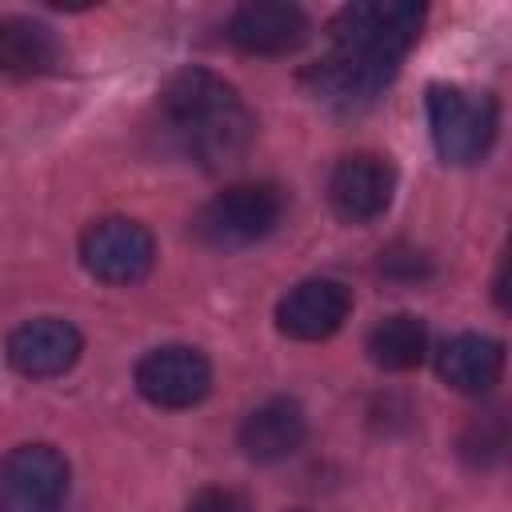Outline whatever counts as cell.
I'll use <instances>...</instances> for the list:
<instances>
[{"instance_id": "1", "label": "cell", "mask_w": 512, "mask_h": 512, "mask_svg": "<svg viewBox=\"0 0 512 512\" xmlns=\"http://www.w3.org/2000/svg\"><path fill=\"white\" fill-rule=\"evenodd\" d=\"M424 8L412 0H360L332 16L328 52L304 68L308 92L340 112L368 108L416 44Z\"/></svg>"}, {"instance_id": "2", "label": "cell", "mask_w": 512, "mask_h": 512, "mask_svg": "<svg viewBox=\"0 0 512 512\" xmlns=\"http://www.w3.org/2000/svg\"><path fill=\"white\" fill-rule=\"evenodd\" d=\"M160 120L168 140L200 168L236 164L256 136V116L240 92L204 68H184L164 84Z\"/></svg>"}, {"instance_id": "3", "label": "cell", "mask_w": 512, "mask_h": 512, "mask_svg": "<svg viewBox=\"0 0 512 512\" xmlns=\"http://www.w3.org/2000/svg\"><path fill=\"white\" fill-rule=\"evenodd\" d=\"M280 216H284V192L276 184H232L196 212L192 232L204 248L236 252L264 240L280 224Z\"/></svg>"}, {"instance_id": "4", "label": "cell", "mask_w": 512, "mask_h": 512, "mask_svg": "<svg viewBox=\"0 0 512 512\" xmlns=\"http://www.w3.org/2000/svg\"><path fill=\"white\" fill-rule=\"evenodd\" d=\"M428 128L444 164H476L496 140V100L456 84H428Z\"/></svg>"}, {"instance_id": "5", "label": "cell", "mask_w": 512, "mask_h": 512, "mask_svg": "<svg viewBox=\"0 0 512 512\" xmlns=\"http://www.w3.org/2000/svg\"><path fill=\"white\" fill-rule=\"evenodd\" d=\"M68 492V460L52 444H20L0 460V512H56Z\"/></svg>"}, {"instance_id": "6", "label": "cell", "mask_w": 512, "mask_h": 512, "mask_svg": "<svg viewBox=\"0 0 512 512\" xmlns=\"http://www.w3.org/2000/svg\"><path fill=\"white\" fill-rule=\"evenodd\" d=\"M80 260L104 284H136L152 272L156 244L144 224L128 216H108L88 224V232L80 236Z\"/></svg>"}, {"instance_id": "7", "label": "cell", "mask_w": 512, "mask_h": 512, "mask_svg": "<svg viewBox=\"0 0 512 512\" xmlns=\"http://www.w3.org/2000/svg\"><path fill=\"white\" fill-rule=\"evenodd\" d=\"M136 388L156 408H192L212 388V364L188 344L152 348L136 364Z\"/></svg>"}, {"instance_id": "8", "label": "cell", "mask_w": 512, "mask_h": 512, "mask_svg": "<svg viewBox=\"0 0 512 512\" xmlns=\"http://www.w3.org/2000/svg\"><path fill=\"white\" fill-rule=\"evenodd\" d=\"M392 192H396V168L388 164V156L376 152H352L328 176V200L336 216L352 224L376 220L392 204Z\"/></svg>"}, {"instance_id": "9", "label": "cell", "mask_w": 512, "mask_h": 512, "mask_svg": "<svg viewBox=\"0 0 512 512\" xmlns=\"http://www.w3.org/2000/svg\"><path fill=\"white\" fill-rule=\"evenodd\" d=\"M80 348H84V340H80L76 324L60 320V316H40V320L20 324L8 336V364L20 376L48 380V376L68 372L80 360Z\"/></svg>"}, {"instance_id": "10", "label": "cell", "mask_w": 512, "mask_h": 512, "mask_svg": "<svg viewBox=\"0 0 512 512\" xmlns=\"http://www.w3.org/2000/svg\"><path fill=\"white\" fill-rule=\"evenodd\" d=\"M312 24L296 4H276V0H252L240 4L228 20V40L252 56H280L292 52L308 40Z\"/></svg>"}, {"instance_id": "11", "label": "cell", "mask_w": 512, "mask_h": 512, "mask_svg": "<svg viewBox=\"0 0 512 512\" xmlns=\"http://www.w3.org/2000/svg\"><path fill=\"white\" fill-rule=\"evenodd\" d=\"M352 312L340 280H304L276 304V328L292 340H328Z\"/></svg>"}, {"instance_id": "12", "label": "cell", "mask_w": 512, "mask_h": 512, "mask_svg": "<svg viewBox=\"0 0 512 512\" xmlns=\"http://www.w3.org/2000/svg\"><path fill=\"white\" fill-rule=\"evenodd\" d=\"M304 436H308V416L288 396L256 404L240 424V448L248 460H260V464L292 456L304 444Z\"/></svg>"}, {"instance_id": "13", "label": "cell", "mask_w": 512, "mask_h": 512, "mask_svg": "<svg viewBox=\"0 0 512 512\" xmlns=\"http://www.w3.org/2000/svg\"><path fill=\"white\" fill-rule=\"evenodd\" d=\"M436 372L456 388V392H468V396H480L488 392L500 372H504V344L492 340V336H480V332H460L452 340L440 344L436 352Z\"/></svg>"}, {"instance_id": "14", "label": "cell", "mask_w": 512, "mask_h": 512, "mask_svg": "<svg viewBox=\"0 0 512 512\" xmlns=\"http://www.w3.org/2000/svg\"><path fill=\"white\" fill-rule=\"evenodd\" d=\"M60 60V40L48 24L28 16H0V72L44 76Z\"/></svg>"}, {"instance_id": "15", "label": "cell", "mask_w": 512, "mask_h": 512, "mask_svg": "<svg viewBox=\"0 0 512 512\" xmlns=\"http://www.w3.org/2000/svg\"><path fill=\"white\" fill-rule=\"evenodd\" d=\"M424 352H428V328H424L420 316L396 312V316H384L368 332V356H372L376 368L408 372L424 360Z\"/></svg>"}, {"instance_id": "16", "label": "cell", "mask_w": 512, "mask_h": 512, "mask_svg": "<svg viewBox=\"0 0 512 512\" xmlns=\"http://www.w3.org/2000/svg\"><path fill=\"white\" fill-rule=\"evenodd\" d=\"M508 444V428H504V412H484L480 420L468 424L460 448L472 464H492Z\"/></svg>"}, {"instance_id": "17", "label": "cell", "mask_w": 512, "mask_h": 512, "mask_svg": "<svg viewBox=\"0 0 512 512\" xmlns=\"http://www.w3.org/2000/svg\"><path fill=\"white\" fill-rule=\"evenodd\" d=\"M380 272L396 276V280H420V276H428V256L416 248H388L380 256Z\"/></svg>"}, {"instance_id": "18", "label": "cell", "mask_w": 512, "mask_h": 512, "mask_svg": "<svg viewBox=\"0 0 512 512\" xmlns=\"http://www.w3.org/2000/svg\"><path fill=\"white\" fill-rule=\"evenodd\" d=\"M184 512H248V504L232 488H200Z\"/></svg>"}]
</instances>
